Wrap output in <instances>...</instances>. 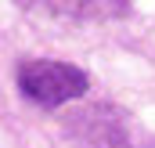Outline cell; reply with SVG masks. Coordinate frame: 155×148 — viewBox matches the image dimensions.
<instances>
[{"mask_svg":"<svg viewBox=\"0 0 155 148\" xmlns=\"http://www.w3.org/2000/svg\"><path fill=\"white\" fill-rule=\"evenodd\" d=\"M90 79L83 69L65 65V62H51V58H36V62H22L18 65V90L25 101L43 105V109H58L65 101H76L87 94Z\"/></svg>","mask_w":155,"mask_h":148,"instance_id":"obj_1","label":"cell"},{"mask_svg":"<svg viewBox=\"0 0 155 148\" xmlns=\"http://www.w3.org/2000/svg\"><path fill=\"white\" fill-rule=\"evenodd\" d=\"M33 11L61 15V18H119L126 15V0H18Z\"/></svg>","mask_w":155,"mask_h":148,"instance_id":"obj_2","label":"cell"}]
</instances>
